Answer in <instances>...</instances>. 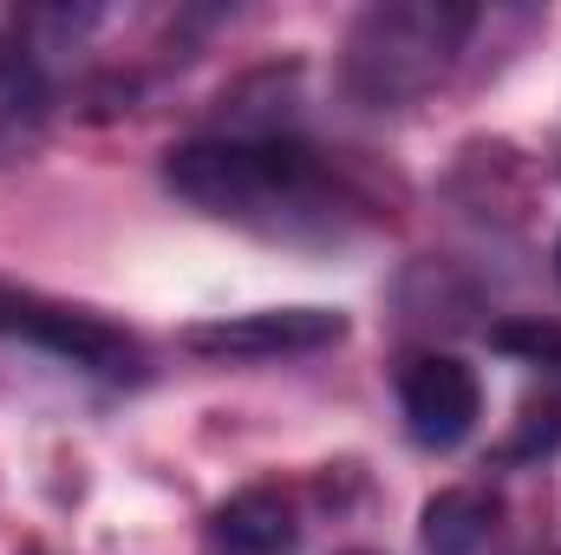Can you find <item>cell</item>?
<instances>
[{
  "instance_id": "1",
  "label": "cell",
  "mask_w": 561,
  "mask_h": 555,
  "mask_svg": "<svg viewBox=\"0 0 561 555\" xmlns=\"http://www.w3.org/2000/svg\"><path fill=\"white\" fill-rule=\"evenodd\" d=\"M163 183L190 209L255 236H280V242H340L373 223V203L346 183L333 157L275 132L176 144L163 157Z\"/></svg>"
},
{
  "instance_id": "2",
  "label": "cell",
  "mask_w": 561,
  "mask_h": 555,
  "mask_svg": "<svg viewBox=\"0 0 561 555\" xmlns=\"http://www.w3.org/2000/svg\"><path fill=\"white\" fill-rule=\"evenodd\" d=\"M477 33L463 0H379L346 33V92L373 112H405L431 99Z\"/></svg>"
},
{
  "instance_id": "3",
  "label": "cell",
  "mask_w": 561,
  "mask_h": 555,
  "mask_svg": "<svg viewBox=\"0 0 561 555\" xmlns=\"http://www.w3.org/2000/svg\"><path fill=\"white\" fill-rule=\"evenodd\" d=\"M0 340H26L92 380H144V347L112 327L105 314H85V307H66L53 294H33V287H13L0 281Z\"/></svg>"
},
{
  "instance_id": "4",
  "label": "cell",
  "mask_w": 561,
  "mask_h": 555,
  "mask_svg": "<svg viewBox=\"0 0 561 555\" xmlns=\"http://www.w3.org/2000/svg\"><path fill=\"white\" fill-rule=\"evenodd\" d=\"M346 340V314L333 307H255V314H216L196 320L183 333V347L196 360L216 366H255V360H300V353H327Z\"/></svg>"
},
{
  "instance_id": "5",
  "label": "cell",
  "mask_w": 561,
  "mask_h": 555,
  "mask_svg": "<svg viewBox=\"0 0 561 555\" xmlns=\"http://www.w3.org/2000/svg\"><path fill=\"white\" fill-rule=\"evenodd\" d=\"M399 412H405V431L424 451H450L477 431L483 386L457 353H412L399 366Z\"/></svg>"
},
{
  "instance_id": "6",
  "label": "cell",
  "mask_w": 561,
  "mask_h": 555,
  "mask_svg": "<svg viewBox=\"0 0 561 555\" xmlns=\"http://www.w3.org/2000/svg\"><path fill=\"white\" fill-rule=\"evenodd\" d=\"M53 132V86L39 53L20 33H0V170L39 157V144Z\"/></svg>"
},
{
  "instance_id": "7",
  "label": "cell",
  "mask_w": 561,
  "mask_h": 555,
  "mask_svg": "<svg viewBox=\"0 0 561 555\" xmlns=\"http://www.w3.org/2000/svg\"><path fill=\"white\" fill-rule=\"evenodd\" d=\"M209 536H216V555H294V543H300L294 497L275 484H249L216 510Z\"/></svg>"
},
{
  "instance_id": "8",
  "label": "cell",
  "mask_w": 561,
  "mask_h": 555,
  "mask_svg": "<svg viewBox=\"0 0 561 555\" xmlns=\"http://www.w3.org/2000/svg\"><path fill=\"white\" fill-rule=\"evenodd\" d=\"M496 497L477 490V484H457V490H437L424 503V550L431 555H477L496 536Z\"/></svg>"
},
{
  "instance_id": "9",
  "label": "cell",
  "mask_w": 561,
  "mask_h": 555,
  "mask_svg": "<svg viewBox=\"0 0 561 555\" xmlns=\"http://www.w3.org/2000/svg\"><path fill=\"white\" fill-rule=\"evenodd\" d=\"M490 340H496L503 353H516L523 366L561 373V327H549V320H510V327H496Z\"/></svg>"
},
{
  "instance_id": "10",
  "label": "cell",
  "mask_w": 561,
  "mask_h": 555,
  "mask_svg": "<svg viewBox=\"0 0 561 555\" xmlns=\"http://www.w3.org/2000/svg\"><path fill=\"white\" fill-rule=\"evenodd\" d=\"M556 438H561V406L542 399V406L523 412V431L503 444V457H542V451H556Z\"/></svg>"
}]
</instances>
